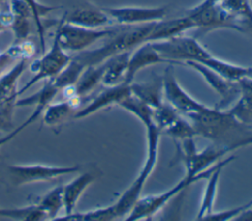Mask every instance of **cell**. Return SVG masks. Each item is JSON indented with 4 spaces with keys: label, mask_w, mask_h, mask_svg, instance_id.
<instances>
[{
    "label": "cell",
    "mask_w": 252,
    "mask_h": 221,
    "mask_svg": "<svg viewBox=\"0 0 252 221\" xmlns=\"http://www.w3.org/2000/svg\"><path fill=\"white\" fill-rule=\"evenodd\" d=\"M36 120H37V118L32 113L31 116H30L24 123H22L20 126H18L15 130L8 132L5 136L1 137V138H0V148H1L4 144H6L7 142H9L12 138H14L19 133H21L23 130H25L29 125H32V124L33 122H35ZM0 156H1V155H0Z\"/></svg>",
    "instance_id": "obj_33"
},
{
    "label": "cell",
    "mask_w": 252,
    "mask_h": 221,
    "mask_svg": "<svg viewBox=\"0 0 252 221\" xmlns=\"http://www.w3.org/2000/svg\"><path fill=\"white\" fill-rule=\"evenodd\" d=\"M71 56L59 44L56 36H54L52 44L48 51H44L39 59L34 60L31 65V70L33 72L32 79L18 90L20 96L29 90L33 84L42 81L49 80L60 74L69 64Z\"/></svg>",
    "instance_id": "obj_7"
},
{
    "label": "cell",
    "mask_w": 252,
    "mask_h": 221,
    "mask_svg": "<svg viewBox=\"0 0 252 221\" xmlns=\"http://www.w3.org/2000/svg\"><path fill=\"white\" fill-rule=\"evenodd\" d=\"M27 5L30 7L32 14V19L33 23L36 27V30L38 33L39 37V46H40V51L43 53L45 51V36H44V27L42 24V18L47 15L48 13L54 11L57 9V7H52V6H46L44 4H41L37 0H24Z\"/></svg>",
    "instance_id": "obj_29"
},
{
    "label": "cell",
    "mask_w": 252,
    "mask_h": 221,
    "mask_svg": "<svg viewBox=\"0 0 252 221\" xmlns=\"http://www.w3.org/2000/svg\"><path fill=\"white\" fill-rule=\"evenodd\" d=\"M194 28V25L188 16L161 20L155 23L153 29L148 37V41H158L182 34L184 31Z\"/></svg>",
    "instance_id": "obj_21"
},
{
    "label": "cell",
    "mask_w": 252,
    "mask_h": 221,
    "mask_svg": "<svg viewBox=\"0 0 252 221\" xmlns=\"http://www.w3.org/2000/svg\"><path fill=\"white\" fill-rule=\"evenodd\" d=\"M11 23H12V14L7 5L6 8L0 11V32L5 30L6 28H10Z\"/></svg>",
    "instance_id": "obj_35"
},
{
    "label": "cell",
    "mask_w": 252,
    "mask_h": 221,
    "mask_svg": "<svg viewBox=\"0 0 252 221\" xmlns=\"http://www.w3.org/2000/svg\"><path fill=\"white\" fill-rule=\"evenodd\" d=\"M30 59L23 58L0 76V106L10 99L19 97L17 84L28 67Z\"/></svg>",
    "instance_id": "obj_23"
},
{
    "label": "cell",
    "mask_w": 252,
    "mask_h": 221,
    "mask_svg": "<svg viewBox=\"0 0 252 221\" xmlns=\"http://www.w3.org/2000/svg\"><path fill=\"white\" fill-rule=\"evenodd\" d=\"M155 23L137 26H119L117 30L106 37L98 47L79 52L74 58L85 68L103 63L108 58L124 51H131L148 41Z\"/></svg>",
    "instance_id": "obj_2"
},
{
    "label": "cell",
    "mask_w": 252,
    "mask_h": 221,
    "mask_svg": "<svg viewBox=\"0 0 252 221\" xmlns=\"http://www.w3.org/2000/svg\"><path fill=\"white\" fill-rule=\"evenodd\" d=\"M117 219L113 204L89 210L87 212H73L69 215H63L61 217H56L54 220H64V221H108Z\"/></svg>",
    "instance_id": "obj_28"
},
{
    "label": "cell",
    "mask_w": 252,
    "mask_h": 221,
    "mask_svg": "<svg viewBox=\"0 0 252 221\" xmlns=\"http://www.w3.org/2000/svg\"><path fill=\"white\" fill-rule=\"evenodd\" d=\"M206 65L224 79L231 82H238L240 79L246 77L247 75V67L235 65L223 60H220L213 55H211L208 59L201 62Z\"/></svg>",
    "instance_id": "obj_26"
},
{
    "label": "cell",
    "mask_w": 252,
    "mask_h": 221,
    "mask_svg": "<svg viewBox=\"0 0 252 221\" xmlns=\"http://www.w3.org/2000/svg\"><path fill=\"white\" fill-rule=\"evenodd\" d=\"M186 117L197 136L206 138L217 145L225 146L228 152L238 148V144L242 140L238 135L244 138L252 136L245 135L252 126L238 122L228 110L205 105L202 109Z\"/></svg>",
    "instance_id": "obj_1"
},
{
    "label": "cell",
    "mask_w": 252,
    "mask_h": 221,
    "mask_svg": "<svg viewBox=\"0 0 252 221\" xmlns=\"http://www.w3.org/2000/svg\"><path fill=\"white\" fill-rule=\"evenodd\" d=\"M161 82L164 101L172 106L181 115L187 116L197 112L205 106L203 103L194 99L182 88L176 79L174 66L172 64H168V66L164 69L161 76Z\"/></svg>",
    "instance_id": "obj_11"
},
{
    "label": "cell",
    "mask_w": 252,
    "mask_h": 221,
    "mask_svg": "<svg viewBox=\"0 0 252 221\" xmlns=\"http://www.w3.org/2000/svg\"><path fill=\"white\" fill-rule=\"evenodd\" d=\"M215 165L212 166L207 171H205L204 173H202L201 175L194 176V177L185 175L175 186L170 188L168 191H165L158 194L141 196L139 200L136 202V204L134 205V207L132 208V210L130 211V213L124 218V220L135 221V220L151 218L157 212H158L171 198H173L175 195L180 193L187 187H189L192 184H195L199 180H203V179L207 180L212 170L214 169Z\"/></svg>",
    "instance_id": "obj_6"
},
{
    "label": "cell",
    "mask_w": 252,
    "mask_h": 221,
    "mask_svg": "<svg viewBox=\"0 0 252 221\" xmlns=\"http://www.w3.org/2000/svg\"><path fill=\"white\" fill-rule=\"evenodd\" d=\"M129 84L131 93L152 108L158 107L164 101L161 77L150 82L131 83Z\"/></svg>",
    "instance_id": "obj_24"
},
{
    "label": "cell",
    "mask_w": 252,
    "mask_h": 221,
    "mask_svg": "<svg viewBox=\"0 0 252 221\" xmlns=\"http://www.w3.org/2000/svg\"><path fill=\"white\" fill-rule=\"evenodd\" d=\"M114 25L137 26L150 23H157L164 20L168 9L165 6L159 7H118L103 8Z\"/></svg>",
    "instance_id": "obj_12"
},
{
    "label": "cell",
    "mask_w": 252,
    "mask_h": 221,
    "mask_svg": "<svg viewBox=\"0 0 252 221\" xmlns=\"http://www.w3.org/2000/svg\"><path fill=\"white\" fill-rule=\"evenodd\" d=\"M94 173L88 171L81 173L72 181L63 186V209L64 215L74 212V209L87 188L95 180Z\"/></svg>",
    "instance_id": "obj_20"
},
{
    "label": "cell",
    "mask_w": 252,
    "mask_h": 221,
    "mask_svg": "<svg viewBox=\"0 0 252 221\" xmlns=\"http://www.w3.org/2000/svg\"><path fill=\"white\" fill-rule=\"evenodd\" d=\"M65 22L87 28H103L113 26V22L103 8L82 7L64 14Z\"/></svg>",
    "instance_id": "obj_16"
},
{
    "label": "cell",
    "mask_w": 252,
    "mask_h": 221,
    "mask_svg": "<svg viewBox=\"0 0 252 221\" xmlns=\"http://www.w3.org/2000/svg\"><path fill=\"white\" fill-rule=\"evenodd\" d=\"M8 8L12 14L10 29L14 34V42L29 39L32 30L31 22L33 21L30 7L24 0H9Z\"/></svg>",
    "instance_id": "obj_17"
},
{
    "label": "cell",
    "mask_w": 252,
    "mask_h": 221,
    "mask_svg": "<svg viewBox=\"0 0 252 221\" xmlns=\"http://www.w3.org/2000/svg\"><path fill=\"white\" fill-rule=\"evenodd\" d=\"M246 77L252 79V65L247 67V75H246Z\"/></svg>",
    "instance_id": "obj_37"
},
{
    "label": "cell",
    "mask_w": 252,
    "mask_h": 221,
    "mask_svg": "<svg viewBox=\"0 0 252 221\" xmlns=\"http://www.w3.org/2000/svg\"><path fill=\"white\" fill-rule=\"evenodd\" d=\"M151 42L167 64L182 65L189 61L201 63L212 55L192 36L179 34L167 39Z\"/></svg>",
    "instance_id": "obj_4"
},
{
    "label": "cell",
    "mask_w": 252,
    "mask_h": 221,
    "mask_svg": "<svg viewBox=\"0 0 252 221\" xmlns=\"http://www.w3.org/2000/svg\"><path fill=\"white\" fill-rule=\"evenodd\" d=\"M83 97L75 96L56 103H49L42 112V123L49 127L62 124L80 109Z\"/></svg>",
    "instance_id": "obj_18"
},
{
    "label": "cell",
    "mask_w": 252,
    "mask_h": 221,
    "mask_svg": "<svg viewBox=\"0 0 252 221\" xmlns=\"http://www.w3.org/2000/svg\"><path fill=\"white\" fill-rule=\"evenodd\" d=\"M131 51H124L116 54L102 63L103 74L101 77V84L104 86H111L125 83Z\"/></svg>",
    "instance_id": "obj_22"
},
{
    "label": "cell",
    "mask_w": 252,
    "mask_h": 221,
    "mask_svg": "<svg viewBox=\"0 0 252 221\" xmlns=\"http://www.w3.org/2000/svg\"><path fill=\"white\" fill-rule=\"evenodd\" d=\"M147 132V141H148V151L147 159L142 166L139 175L130 185V187L124 191V193L118 197V199L113 203L114 210L118 218H125L136 202L141 197L144 186L153 173L156 167L158 155V142L160 132L158 127L153 126L146 129Z\"/></svg>",
    "instance_id": "obj_3"
},
{
    "label": "cell",
    "mask_w": 252,
    "mask_h": 221,
    "mask_svg": "<svg viewBox=\"0 0 252 221\" xmlns=\"http://www.w3.org/2000/svg\"><path fill=\"white\" fill-rule=\"evenodd\" d=\"M180 142L181 144L178 146L179 154L185 165V175L187 176L201 175L229 153L225 146L217 144L208 146L200 151L196 148L194 138L185 139Z\"/></svg>",
    "instance_id": "obj_9"
},
{
    "label": "cell",
    "mask_w": 252,
    "mask_h": 221,
    "mask_svg": "<svg viewBox=\"0 0 252 221\" xmlns=\"http://www.w3.org/2000/svg\"><path fill=\"white\" fill-rule=\"evenodd\" d=\"M130 94V84L126 83L105 86V88L100 91L90 103H88L85 107L80 108V110L75 113L73 118L82 119L111 105H119Z\"/></svg>",
    "instance_id": "obj_14"
},
{
    "label": "cell",
    "mask_w": 252,
    "mask_h": 221,
    "mask_svg": "<svg viewBox=\"0 0 252 221\" xmlns=\"http://www.w3.org/2000/svg\"><path fill=\"white\" fill-rule=\"evenodd\" d=\"M233 160V156H229L227 158H224L222 160H220L212 170L211 174L207 178V185L203 193V198L201 201L200 209L197 213L196 219L197 220H204L209 214L214 212V205H215V199L217 195V190H218V184L219 180L221 174V171L223 167H225L227 164H229L230 161Z\"/></svg>",
    "instance_id": "obj_19"
},
{
    "label": "cell",
    "mask_w": 252,
    "mask_h": 221,
    "mask_svg": "<svg viewBox=\"0 0 252 221\" xmlns=\"http://www.w3.org/2000/svg\"><path fill=\"white\" fill-rule=\"evenodd\" d=\"M35 52V45L27 39L21 42H13L5 51L0 53V76L9 70L15 63L23 58L31 59Z\"/></svg>",
    "instance_id": "obj_25"
},
{
    "label": "cell",
    "mask_w": 252,
    "mask_h": 221,
    "mask_svg": "<svg viewBox=\"0 0 252 221\" xmlns=\"http://www.w3.org/2000/svg\"><path fill=\"white\" fill-rule=\"evenodd\" d=\"M181 114L176 111L167 102L163 101L160 105L153 108V118L156 126L158 128L160 134L172 125Z\"/></svg>",
    "instance_id": "obj_31"
},
{
    "label": "cell",
    "mask_w": 252,
    "mask_h": 221,
    "mask_svg": "<svg viewBox=\"0 0 252 221\" xmlns=\"http://www.w3.org/2000/svg\"><path fill=\"white\" fill-rule=\"evenodd\" d=\"M235 220H252V200L250 201L249 207L238 215Z\"/></svg>",
    "instance_id": "obj_36"
},
{
    "label": "cell",
    "mask_w": 252,
    "mask_h": 221,
    "mask_svg": "<svg viewBox=\"0 0 252 221\" xmlns=\"http://www.w3.org/2000/svg\"><path fill=\"white\" fill-rule=\"evenodd\" d=\"M8 1H9V0H0V6H1V5H3L4 3L8 2Z\"/></svg>",
    "instance_id": "obj_38"
},
{
    "label": "cell",
    "mask_w": 252,
    "mask_h": 221,
    "mask_svg": "<svg viewBox=\"0 0 252 221\" xmlns=\"http://www.w3.org/2000/svg\"><path fill=\"white\" fill-rule=\"evenodd\" d=\"M202 32H208L218 28H230L238 30L234 20L227 15L217 3L201 2L185 14Z\"/></svg>",
    "instance_id": "obj_10"
},
{
    "label": "cell",
    "mask_w": 252,
    "mask_h": 221,
    "mask_svg": "<svg viewBox=\"0 0 252 221\" xmlns=\"http://www.w3.org/2000/svg\"><path fill=\"white\" fill-rule=\"evenodd\" d=\"M237 26L238 31L246 33L252 38V12L247 17L239 20L237 22Z\"/></svg>",
    "instance_id": "obj_34"
},
{
    "label": "cell",
    "mask_w": 252,
    "mask_h": 221,
    "mask_svg": "<svg viewBox=\"0 0 252 221\" xmlns=\"http://www.w3.org/2000/svg\"><path fill=\"white\" fill-rule=\"evenodd\" d=\"M38 208L43 212L46 219L54 220L58 213L63 209V186H57L46 193L36 203Z\"/></svg>",
    "instance_id": "obj_27"
},
{
    "label": "cell",
    "mask_w": 252,
    "mask_h": 221,
    "mask_svg": "<svg viewBox=\"0 0 252 221\" xmlns=\"http://www.w3.org/2000/svg\"><path fill=\"white\" fill-rule=\"evenodd\" d=\"M227 110L238 122L252 126V92L240 93L232 107Z\"/></svg>",
    "instance_id": "obj_30"
},
{
    "label": "cell",
    "mask_w": 252,
    "mask_h": 221,
    "mask_svg": "<svg viewBox=\"0 0 252 221\" xmlns=\"http://www.w3.org/2000/svg\"><path fill=\"white\" fill-rule=\"evenodd\" d=\"M162 134L178 141L194 138L195 137H197V134L190 121L185 120L184 118H182L181 115L176 119V121L172 125H170L166 130H164Z\"/></svg>",
    "instance_id": "obj_32"
},
{
    "label": "cell",
    "mask_w": 252,
    "mask_h": 221,
    "mask_svg": "<svg viewBox=\"0 0 252 221\" xmlns=\"http://www.w3.org/2000/svg\"><path fill=\"white\" fill-rule=\"evenodd\" d=\"M79 165L51 166L42 164L10 165L6 167V175L10 184L15 187L38 182L52 181L59 177L80 171Z\"/></svg>",
    "instance_id": "obj_8"
},
{
    "label": "cell",
    "mask_w": 252,
    "mask_h": 221,
    "mask_svg": "<svg viewBox=\"0 0 252 221\" xmlns=\"http://www.w3.org/2000/svg\"><path fill=\"white\" fill-rule=\"evenodd\" d=\"M183 65H186L199 73L209 86L220 96V102L216 107L224 109L240 95V89L237 82H231L224 79L206 65L199 62L189 61Z\"/></svg>",
    "instance_id": "obj_13"
},
{
    "label": "cell",
    "mask_w": 252,
    "mask_h": 221,
    "mask_svg": "<svg viewBox=\"0 0 252 221\" xmlns=\"http://www.w3.org/2000/svg\"><path fill=\"white\" fill-rule=\"evenodd\" d=\"M160 63H166V61L155 49L151 41H146L138 45L130 53L127 73L125 76V83H133L134 78L138 72L150 66Z\"/></svg>",
    "instance_id": "obj_15"
},
{
    "label": "cell",
    "mask_w": 252,
    "mask_h": 221,
    "mask_svg": "<svg viewBox=\"0 0 252 221\" xmlns=\"http://www.w3.org/2000/svg\"><path fill=\"white\" fill-rule=\"evenodd\" d=\"M117 28H87L65 22L63 16L56 27L54 36L66 52L79 53L89 49L97 41L110 36Z\"/></svg>",
    "instance_id": "obj_5"
}]
</instances>
